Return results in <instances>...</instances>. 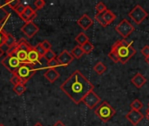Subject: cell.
Returning <instances> with one entry per match:
<instances>
[{
    "label": "cell",
    "instance_id": "25",
    "mask_svg": "<svg viewBox=\"0 0 149 126\" xmlns=\"http://www.w3.org/2000/svg\"><path fill=\"white\" fill-rule=\"evenodd\" d=\"M81 48H82L84 53L89 54V53H91L93 52V50L94 49V46H93V45L90 41H87L86 43H85L84 45L81 46Z\"/></svg>",
    "mask_w": 149,
    "mask_h": 126
},
{
    "label": "cell",
    "instance_id": "29",
    "mask_svg": "<svg viewBox=\"0 0 149 126\" xmlns=\"http://www.w3.org/2000/svg\"><path fill=\"white\" fill-rule=\"evenodd\" d=\"M95 20H96L101 26H103V27L107 26V24L106 23V21H105V19H104V18H103V13H97V14L95 15Z\"/></svg>",
    "mask_w": 149,
    "mask_h": 126
},
{
    "label": "cell",
    "instance_id": "9",
    "mask_svg": "<svg viewBox=\"0 0 149 126\" xmlns=\"http://www.w3.org/2000/svg\"><path fill=\"white\" fill-rule=\"evenodd\" d=\"M101 99L100 97L93 90V91H90L85 97L84 99L82 100V103L90 110H93L94 109V107H96L100 103Z\"/></svg>",
    "mask_w": 149,
    "mask_h": 126
},
{
    "label": "cell",
    "instance_id": "15",
    "mask_svg": "<svg viewBox=\"0 0 149 126\" xmlns=\"http://www.w3.org/2000/svg\"><path fill=\"white\" fill-rule=\"evenodd\" d=\"M41 56L38 53V52L35 50L34 46H32L31 48V50L28 52V55H27V62H30L31 64L36 65L37 63H40V60H41Z\"/></svg>",
    "mask_w": 149,
    "mask_h": 126
},
{
    "label": "cell",
    "instance_id": "32",
    "mask_svg": "<svg viewBox=\"0 0 149 126\" xmlns=\"http://www.w3.org/2000/svg\"><path fill=\"white\" fill-rule=\"evenodd\" d=\"M10 82H11V84H13V86L22 83V82H21L20 78H19V77H18V76L16 75V74H12V76L10 77ZM22 84H23V83H22Z\"/></svg>",
    "mask_w": 149,
    "mask_h": 126
},
{
    "label": "cell",
    "instance_id": "34",
    "mask_svg": "<svg viewBox=\"0 0 149 126\" xmlns=\"http://www.w3.org/2000/svg\"><path fill=\"white\" fill-rule=\"evenodd\" d=\"M47 66H48V68H55L56 69V68L59 67L60 65H59L58 61H57V59H53L47 62Z\"/></svg>",
    "mask_w": 149,
    "mask_h": 126
},
{
    "label": "cell",
    "instance_id": "44",
    "mask_svg": "<svg viewBox=\"0 0 149 126\" xmlns=\"http://www.w3.org/2000/svg\"><path fill=\"white\" fill-rule=\"evenodd\" d=\"M0 126H4V125H2V124H1V125H0Z\"/></svg>",
    "mask_w": 149,
    "mask_h": 126
},
{
    "label": "cell",
    "instance_id": "24",
    "mask_svg": "<svg viewBox=\"0 0 149 126\" xmlns=\"http://www.w3.org/2000/svg\"><path fill=\"white\" fill-rule=\"evenodd\" d=\"M13 91L17 95V96H21L23 95L25 91H26V87L24 84H17V85H15L13 86Z\"/></svg>",
    "mask_w": 149,
    "mask_h": 126
},
{
    "label": "cell",
    "instance_id": "26",
    "mask_svg": "<svg viewBox=\"0 0 149 126\" xmlns=\"http://www.w3.org/2000/svg\"><path fill=\"white\" fill-rule=\"evenodd\" d=\"M130 107H131V110H134V111H141L143 107V103L139 100V99H134L131 104H130Z\"/></svg>",
    "mask_w": 149,
    "mask_h": 126
},
{
    "label": "cell",
    "instance_id": "41",
    "mask_svg": "<svg viewBox=\"0 0 149 126\" xmlns=\"http://www.w3.org/2000/svg\"><path fill=\"white\" fill-rule=\"evenodd\" d=\"M146 118L148 120L149 122V109H148V111H147V114H146Z\"/></svg>",
    "mask_w": 149,
    "mask_h": 126
},
{
    "label": "cell",
    "instance_id": "12",
    "mask_svg": "<svg viewBox=\"0 0 149 126\" xmlns=\"http://www.w3.org/2000/svg\"><path fill=\"white\" fill-rule=\"evenodd\" d=\"M57 61H58L59 65L62 67H66L68 66L72 61H73V57L71 54V53H69L67 50H64L62 51L58 56H57Z\"/></svg>",
    "mask_w": 149,
    "mask_h": 126
},
{
    "label": "cell",
    "instance_id": "23",
    "mask_svg": "<svg viewBox=\"0 0 149 126\" xmlns=\"http://www.w3.org/2000/svg\"><path fill=\"white\" fill-rule=\"evenodd\" d=\"M93 70L98 74V75H102L106 72L107 70V67L105 66V64L101 61H99L97 62L94 67H93Z\"/></svg>",
    "mask_w": 149,
    "mask_h": 126
},
{
    "label": "cell",
    "instance_id": "30",
    "mask_svg": "<svg viewBox=\"0 0 149 126\" xmlns=\"http://www.w3.org/2000/svg\"><path fill=\"white\" fill-rule=\"evenodd\" d=\"M44 58L47 61V62L48 61H52V60H53V59H56L57 58V55H56V53L51 49V50H48V51H46L45 52V55H44Z\"/></svg>",
    "mask_w": 149,
    "mask_h": 126
},
{
    "label": "cell",
    "instance_id": "21",
    "mask_svg": "<svg viewBox=\"0 0 149 126\" xmlns=\"http://www.w3.org/2000/svg\"><path fill=\"white\" fill-rule=\"evenodd\" d=\"M16 43H17V40H16V39L13 37V35H11L10 33H7V36H6V40H5V43H4V46H6V51L9 49V48H10V47H12V46H14L15 45H16Z\"/></svg>",
    "mask_w": 149,
    "mask_h": 126
},
{
    "label": "cell",
    "instance_id": "17",
    "mask_svg": "<svg viewBox=\"0 0 149 126\" xmlns=\"http://www.w3.org/2000/svg\"><path fill=\"white\" fill-rule=\"evenodd\" d=\"M44 76L45 77V79L51 82V83H53L56 80L58 79L59 77V73L55 69V68H48L45 74H44Z\"/></svg>",
    "mask_w": 149,
    "mask_h": 126
},
{
    "label": "cell",
    "instance_id": "3",
    "mask_svg": "<svg viewBox=\"0 0 149 126\" xmlns=\"http://www.w3.org/2000/svg\"><path fill=\"white\" fill-rule=\"evenodd\" d=\"M32 46L27 42L26 39H21L17 41L16 45L6 51V54H14L21 63L27 62L28 52Z\"/></svg>",
    "mask_w": 149,
    "mask_h": 126
},
{
    "label": "cell",
    "instance_id": "36",
    "mask_svg": "<svg viewBox=\"0 0 149 126\" xmlns=\"http://www.w3.org/2000/svg\"><path fill=\"white\" fill-rule=\"evenodd\" d=\"M25 7H26V5H24V4H23L22 3L15 9V12L19 16V15H21L23 12H24V11L25 10Z\"/></svg>",
    "mask_w": 149,
    "mask_h": 126
},
{
    "label": "cell",
    "instance_id": "37",
    "mask_svg": "<svg viewBox=\"0 0 149 126\" xmlns=\"http://www.w3.org/2000/svg\"><path fill=\"white\" fill-rule=\"evenodd\" d=\"M41 46H43V48L45 51H48V50H51L52 49V44L48 40H46V39H45V40H43L41 42Z\"/></svg>",
    "mask_w": 149,
    "mask_h": 126
},
{
    "label": "cell",
    "instance_id": "38",
    "mask_svg": "<svg viewBox=\"0 0 149 126\" xmlns=\"http://www.w3.org/2000/svg\"><path fill=\"white\" fill-rule=\"evenodd\" d=\"M141 54L145 57V58H147V57H148L149 56V46H145L143 48H141Z\"/></svg>",
    "mask_w": 149,
    "mask_h": 126
},
{
    "label": "cell",
    "instance_id": "18",
    "mask_svg": "<svg viewBox=\"0 0 149 126\" xmlns=\"http://www.w3.org/2000/svg\"><path fill=\"white\" fill-rule=\"evenodd\" d=\"M103 18H104V19H105V21H106V23L107 24V25H110V24H112L114 20H115V18H116V15L112 11H110V10H107L104 13H103Z\"/></svg>",
    "mask_w": 149,
    "mask_h": 126
},
{
    "label": "cell",
    "instance_id": "31",
    "mask_svg": "<svg viewBox=\"0 0 149 126\" xmlns=\"http://www.w3.org/2000/svg\"><path fill=\"white\" fill-rule=\"evenodd\" d=\"M95 8H96L97 13H104V12L107 10L106 4H105L104 3H102V2H99V3L96 4Z\"/></svg>",
    "mask_w": 149,
    "mask_h": 126
},
{
    "label": "cell",
    "instance_id": "8",
    "mask_svg": "<svg viewBox=\"0 0 149 126\" xmlns=\"http://www.w3.org/2000/svg\"><path fill=\"white\" fill-rule=\"evenodd\" d=\"M115 30L123 38V39H126L134 31V27L127 18H123L115 26Z\"/></svg>",
    "mask_w": 149,
    "mask_h": 126
},
{
    "label": "cell",
    "instance_id": "7",
    "mask_svg": "<svg viewBox=\"0 0 149 126\" xmlns=\"http://www.w3.org/2000/svg\"><path fill=\"white\" fill-rule=\"evenodd\" d=\"M148 12L140 4L135 5L134 9L128 12L129 18H131L136 25L141 24L148 18Z\"/></svg>",
    "mask_w": 149,
    "mask_h": 126
},
{
    "label": "cell",
    "instance_id": "11",
    "mask_svg": "<svg viewBox=\"0 0 149 126\" xmlns=\"http://www.w3.org/2000/svg\"><path fill=\"white\" fill-rule=\"evenodd\" d=\"M126 118L127 119L128 122H130L134 126L138 125L140 124V122L144 118V115L139 111H134V110H130L127 115H126Z\"/></svg>",
    "mask_w": 149,
    "mask_h": 126
},
{
    "label": "cell",
    "instance_id": "4",
    "mask_svg": "<svg viewBox=\"0 0 149 126\" xmlns=\"http://www.w3.org/2000/svg\"><path fill=\"white\" fill-rule=\"evenodd\" d=\"M38 68H36V65L30 62H24L20 65L15 74L20 78L22 83L25 84L36 74Z\"/></svg>",
    "mask_w": 149,
    "mask_h": 126
},
{
    "label": "cell",
    "instance_id": "43",
    "mask_svg": "<svg viewBox=\"0 0 149 126\" xmlns=\"http://www.w3.org/2000/svg\"><path fill=\"white\" fill-rule=\"evenodd\" d=\"M33 126H44L42 124H40V123H37V124H35Z\"/></svg>",
    "mask_w": 149,
    "mask_h": 126
},
{
    "label": "cell",
    "instance_id": "22",
    "mask_svg": "<svg viewBox=\"0 0 149 126\" xmlns=\"http://www.w3.org/2000/svg\"><path fill=\"white\" fill-rule=\"evenodd\" d=\"M71 54H72V57L75 58V59H80V58L84 55V52H83L81 46L78 45V46H76L72 50Z\"/></svg>",
    "mask_w": 149,
    "mask_h": 126
},
{
    "label": "cell",
    "instance_id": "20",
    "mask_svg": "<svg viewBox=\"0 0 149 126\" xmlns=\"http://www.w3.org/2000/svg\"><path fill=\"white\" fill-rule=\"evenodd\" d=\"M75 41L79 44V46H82L85 43H86L87 41H89V38L88 36L85 33V32H79L76 37H75Z\"/></svg>",
    "mask_w": 149,
    "mask_h": 126
},
{
    "label": "cell",
    "instance_id": "45",
    "mask_svg": "<svg viewBox=\"0 0 149 126\" xmlns=\"http://www.w3.org/2000/svg\"><path fill=\"white\" fill-rule=\"evenodd\" d=\"M148 109H149V103H148Z\"/></svg>",
    "mask_w": 149,
    "mask_h": 126
},
{
    "label": "cell",
    "instance_id": "33",
    "mask_svg": "<svg viewBox=\"0 0 149 126\" xmlns=\"http://www.w3.org/2000/svg\"><path fill=\"white\" fill-rule=\"evenodd\" d=\"M34 48H35V50L38 52V53L41 57H44V55H45V53L46 51L43 48V46H41V43L37 44V45L34 46Z\"/></svg>",
    "mask_w": 149,
    "mask_h": 126
},
{
    "label": "cell",
    "instance_id": "1",
    "mask_svg": "<svg viewBox=\"0 0 149 126\" xmlns=\"http://www.w3.org/2000/svg\"><path fill=\"white\" fill-rule=\"evenodd\" d=\"M93 89V84L79 70L74 71L60 85V89L76 104L80 103Z\"/></svg>",
    "mask_w": 149,
    "mask_h": 126
},
{
    "label": "cell",
    "instance_id": "40",
    "mask_svg": "<svg viewBox=\"0 0 149 126\" xmlns=\"http://www.w3.org/2000/svg\"><path fill=\"white\" fill-rule=\"evenodd\" d=\"M3 54H4V50H3V47H0V58H1Z\"/></svg>",
    "mask_w": 149,
    "mask_h": 126
},
{
    "label": "cell",
    "instance_id": "2",
    "mask_svg": "<svg viewBox=\"0 0 149 126\" xmlns=\"http://www.w3.org/2000/svg\"><path fill=\"white\" fill-rule=\"evenodd\" d=\"M136 53V49L133 46L132 43L126 39L117 40L112 46L111 51L108 53V57L114 62H120L125 65L130 59Z\"/></svg>",
    "mask_w": 149,
    "mask_h": 126
},
{
    "label": "cell",
    "instance_id": "5",
    "mask_svg": "<svg viewBox=\"0 0 149 126\" xmlns=\"http://www.w3.org/2000/svg\"><path fill=\"white\" fill-rule=\"evenodd\" d=\"M94 113L103 123H107L116 114V111L112 107V105H110V103L104 101L94 111Z\"/></svg>",
    "mask_w": 149,
    "mask_h": 126
},
{
    "label": "cell",
    "instance_id": "6",
    "mask_svg": "<svg viewBox=\"0 0 149 126\" xmlns=\"http://www.w3.org/2000/svg\"><path fill=\"white\" fill-rule=\"evenodd\" d=\"M1 63L11 74H15L22 64L14 54H6V56L2 60Z\"/></svg>",
    "mask_w": 149,
    "mask_h": 126
},
{
    "label": "cell",
    "instance_id": "16",
    "mask_svg": "<svg viewBox=\"0 0 149 126\" xmlns=\"http://www.w3.org/2000/svg\"><path fill=\"white\" fill-rule=\"evenodd\" d=\"M131 82L134 84V87H136L137 89H141V87H143L146 82H147V78L141 75V73H137L132 79H131Z\"/></svg>",
    "mask_w": 149,
    "mask_h": 126
},
{
    "label": "cell",
    "instance_id": "39",
    "mask_svg": "<svg viewBox=\"0 0 149 126\" xmlns=\"http://www.w3.org/2000/svg\"><path fill=\"white\" fill-rule=\"evenodd\" d=\"M53 126H65V125L64 123H62L61 121H57V122L53 125Z\"/></svg>",
    "mask_w": 149,
    "mask_h": 126
},
{
    "label": "cell",
    "instance_id": "42",
    "mask_svg": "<svg viewBox=\"0 0 149 126\" xmlns=\"http://www.w3.org/2000/svg\"><path fill=\"white\" fill-rule=\"evenodd\" d=\"M145 61H146V62L148 64V66H149V56L148 57H147V58H145Z\"/></svg>",
    "mask_w": 149,
    "mask_h": 126
},
{
    "label": "cell",
    "instance_id": "27",
    "mask_svg": "<svg viewBox=\"0 0 149 126\" xmlns=\"http://www.w3.org/2000/svg\"><path fill=\"white\" fill-rule=\"evenodd\" d=\"M21 4V2L19 0H10V1H5V5H7L9 8H10L11 10H14Z\"/></svg>",
    "mask_w": 149,
    "mask_h": 126
},
{
    "label": "cell",
    "instance_id": "13",
    "mask_svg": "<svg viewBox=\"0 0 149 126\" xmlns=\"http://www.w3.org/2000/svg\"><path fill=\"white\" fill-rule=\"evenodd\" d=\"M36 16H37V12L30 5H26L25 10L24 11V12L21 15H19V17L21 18V19L23 21H24L25 23L26 22L33 21V19L36 18Z\"/></svg>",
    "mask_w": 149,
    "mask_h": 126
},
{
    "label": "cell",
    "instance_id": "19",
    "mask_svg": "<svg viewBox=\"0 0 149 126\" xmlns=\"http://www.w3.org/2000/svg\"><path fill=\"white\" fill-rule=\"evenodd\" d=\"M10 15V12L4 9V6H0V25L3 26L5 22L8 20Z\"/></svg>",
    "mask_w": 149,
    "mask_h": 126
},
{
    "label": "cell",
    "instance_id": "14",
    "mask_svg": "<svg viewBox=\"0 0 149 126\" xmlns=\"http://www.w3.org/2000/svg\"><path fill=\"white\" fill-rule=\"evenodd\" d=\"M77 24L80 26V28H82L84 31L88 30L93 24V20L87 15V14H84L82 15L77 21Z\"/></svg>",
    "mask_w": 149,
    "mask_h": 126
},
{
    "label": "cell",
    "instance_id": "10",
    "mask_svg": "<svg viewBox=\"0 0 149 126\" xmlns=\"http://www.w3.org/2000/svg\"><path fill=\"white\" fill-rule=\"evenodd\" d=\"M39 28L38 26L33 22H26L24 23V25L21 27V32L28 38V39H31L32 37H34L38 32Z\"/></svg>",
    "mask_w": 149,
    "mask_h": 126
},
{
    "label": "cell",
    "instance_id": "28",
    "mask_svg": "<svg viewBox=\"0 0 149 126\" xmlns=\"http://www.w3.org/2000/svg\"><path fill=\"white\" fill-rule=\"evenodd\" d=\"M3 25H0V47H2L6 40V36H7V32L3 30Z\"/></svg>",
    "mask_w": 149,
    "mask_h": 126
},
{
    "label": "cell",
    "instance_id": "35",
    "mask_svg": "<svg viewBox=\"0 0 149 126\" xmlns=\"http://www.w3.org/2000/svg\"><path fill=\"white\" fill-rule=\"evenodd\" d=\"M45 5V2L44 0H36L34 2V6L36 7L37 10L42 9Z\"/></svg>",
    "mask_w": 149,
    "mask_h": 126
}]
</instances>
